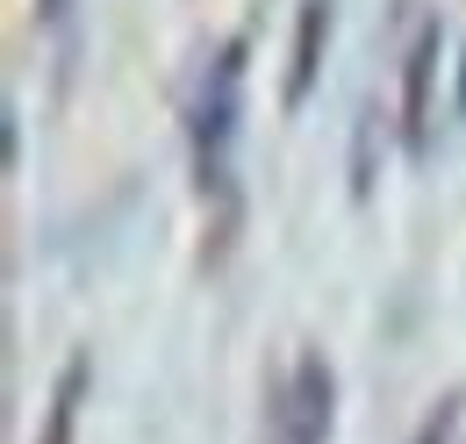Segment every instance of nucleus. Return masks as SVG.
I'll list each match as a JSON object with an SVG mask.
<instances>
[{
  "label": "nucleus",
  "instance_id": "nucleus-1",
  "mask_svg": "<svg viewBox=\"0 0 466 444\" xmlns=\"http://www.w3.org/2000/svg\"><path fill=\"white\" fill-rule=\"evenodd\" d=\"M460 115H466V15L445 7V0H409L402 101H395L409 158H431V151L452 136Z\"/></svg>",
  "mask_w": 466,
  "mask_h": 444
},
{
  "label": "nucleus",
  "instance_id": "nucleus-2",
  "mask_svg": "<svg viewBox=\"0 0 466 444\" xmlns=\"http://www.w3.org/2000/svg\"><path fill=\"white\" fill-rule=\"evenodd\" d=\"M244 72H251V44L230 36L208 57L201 86H194V187L201 201H230L237 187V136H244Z\"/></svg>",
  "mask_w": 466,
  "mask_h": 444
},
{
  "label": "nucleus",
  "instance_id": "nucleus-3",
  "mask_svg": "<svg viewBox=\"0 0 466 444\" xmlns=\"http://www.w3.org/2000/svg\"><path fill=\"white\" fill-rule=\"evenodd\" d=\"M330 401H338V380L323 351H301L273 409V444H330Z\"/></svg>",
  "mask_w": 466,
  "mask_h": 444
},
{
  "label": "nucleus",
  "instance_id": "nucleus-4",
  "mask_svg": "<svg viewBox=\"0 0 466 444\" xmlns=\"http://www.w3.org/2000/svg\"><path fill=\"white\" fill-rule=\"evenodd\" d=\"M330 29H338V0H301V15H294V57H288V108L309 101V86L323 72V51H330Z\"/></svg>",
  "mask_w": 466,
  "mask_h": 444
},
{
  "label": "nucleus",
  "instance_id": "nucleus-5",
  "mask_svg": "<svg viewBox=\"0 0 466 444\" xmlns=\"http://www.w3.org/2000/svg\"><path fill=\"white\" fill-rule=\"evenodd\" d=\"M79 401H86V358H65L58 388H51V409H44V438L36 444H72L79 438Z\"/></svg>",
  "mask_w": 466,
  "mask_h": 444
},
{
  "label": "nucleus",
  "instance_id": "nucleus-6",
  "mask_svg": "<svg viewBox=\"0 0 466 444\" xmlns=\"http://www.w3.org/2000/svg\"><path fill=\"white\" fill-rule=\"evenodd\" d=\"M416 444H452V401H445V409H438V416L416 430Z\"/></svg>",
  "mask_w": 466,
  "mask_h": 444
},
{
  "label": "nucleus",
  "instance_id": "nucleus-7",
  "mask_svg": "<svg viewBox=\"0 0 466 444\" xmlns=\"http://www.w3.org/2000/svg\"><path fill=\"white\" fill-rule=\"evenodd\" d=\"M36 22H44V29H65V22H72V0H36Z\"/></svg>",
  "mask_w": 466,
  "mask_h": 444
}]
</instances>
